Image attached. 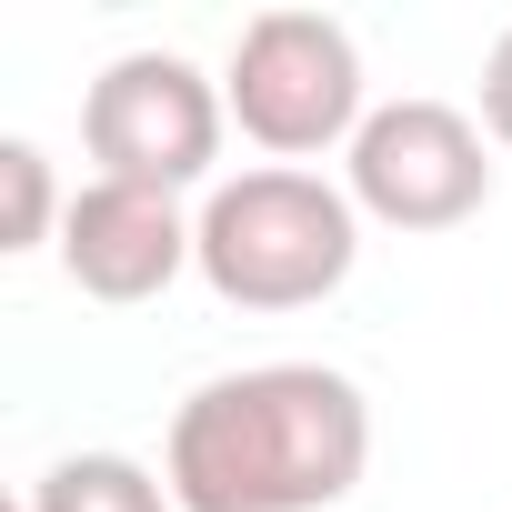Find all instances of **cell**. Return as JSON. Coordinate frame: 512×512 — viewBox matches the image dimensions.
I'll use <instances>...</instances> for the list:
<instances>
[{
	"mask_svg": "<svg viewBox=\"0 0 512 512\" xmlns=\"http://www.w3.org/2000/svg\"><path fill=\"white\" fill-rule=\"evenodd\" d=\"M221 81L181 51H121L91 91H81V141L101 161V181H141V191H191L221 161Z\"/></svg>",
	"mask_w": 512,
	"mask_h": 512,
	"instance_id": "4",
	"label": "cell"
},
{
	"mask_svg": "<svg viewBox=\"0 0 512 512\" xmlns=\"http://www.w3.org/2000/svg\"><path fill=\"white\" fill-rule=\"evenodd\" d=\"M61 191H51V161L41 141H0V251H41L61 241Z\"/></svg>",
	"mask_w": 512,
	"mask_h": 512,
	"instance_id": "8",
	"label": "cell"
},
{
	"mask_svg": "<svg viewBox=\"0 0 512 512\" xmlns=\"http://www.w3.org/2000/svg\"><path fill=\"white\" fill-rule=\"evenodd\" d=\"M61 272L91 292V302H151L191 272V221L171 191H141V181H81L71 211H61Z\"/></svg>",
	"mask_w": 512,
	"mask_h": 512,
	"instance_id": "6",
	"label": "cell"
},
{
	"mask_svg": "<svg viewBox=\"0 0 512 512\" xmlns=\"http://www.w3.org/2000/svg\"><path fill=\"white\" fill-rule=\"evenodd\" d=\"M372 462V402L332 362H251L211 372L161 442L181 512H332Z\"/></svg>",
	"mask_w": 512,
	"mask_h": 512,
	"instance_id": "1",
	"label": "cell"
},
{
	"mask_svg": "<svg viewBox=\"0 0 512 512\" xmlns=\"http://www.w3.org/2000/svg\"><path fill=\"white\" fill-rule=\"evenodd\" d=\"M342 171H352L342 181L352 211H372L392 231H452V221H472L492 201V141L452 101H382L352 131Z\"/></svg>",
	"mask_w": 512,
	"mask_h": 512,
	"instance_id": "5",
	"label": "cell"
},
{
	"mask_svg": "<svg viewBox=\"0 0 512 512\" xmlns=\"http://www.w3.org/2000/svg\"><path fill=\"white\" fill-rule=\"evenodd\" d=\"M21 512H181V502H171V482H161L151 462H131V452H71V462H51V472L31 482Z\"/></svg>",
	"mask_w": 512,
	"mask_h": 512,
	"instance_id": "7",
	"label": "cell"
},
{
	"mask_svg": "<svg viewBox=\"0 0 512 512\" xmlns=\"http://www.w3.org/2000/svg\"><path fill=\"white\" fill-rule=\"evenodd\" d=\"M352 262H362L352 191L322 171H292V161L231 171L191 211V272L231 312H312L352 282Z\"/></svg>",
	"mask_w": 512,
	"mask_h": 512,
	"instance_id": "2",
	"label": "cell"
},
{
	"mask_svg": "<svg viewBox=\"0 0 512 512\" xmlns=\"http://www.w3.org/2000/svg\"><path fill=\"white\" fill-rule=\"evenodd\" d=\"M221 101L231 121L262 141L272 161H312V151H352V131L372 121L362 111V51L332 11H262V21H241L231 41V71H221Z\"/></svg>",
	"mask_w": 512,
	"mask_h": 512,
	"instance_id": "3",
	"label": "cell"
},
{
	"mask_svg": "<svg viewBox=\"0 0 512 512\" xmlns=\"http://www.w3.org/2000/svg\"><path fill=\"white\" fill-rule=\"evenodd\" d=\"M482 131H492V141L512 151V31H502V41L482 51Z\"/></svg>",
	"mask_w": 512,
	"mask_h": 512,
	"instance_id": "9",
	"label": "cell"
}]
</instances>
